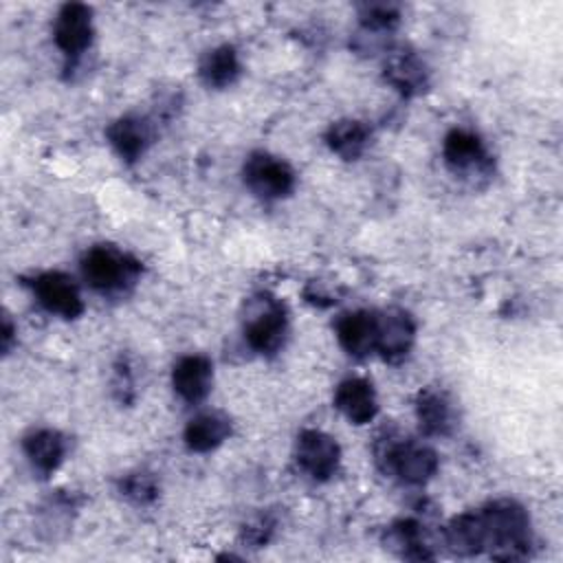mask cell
<instances>
[{"instance_id": "1", "label": "cell", "mask_w": 563, "mask_h": 563, "mask_svg": "<svg viewBox=\"0 0 563 563\" xmlns=\"http://www.w3.org/2000/svg\"><path fill=\"white\" fill-rule=\"evenodd\" d=\"M484 552L497 561L526 559L532 545V528L526 508L512 499H495L477 510Z\"/></svg>"}, {"instance_id": "2", "label": "cell", "mask_w": 563, "mask_h": 563, "mask_svg": "<svg viewBox=\"0 0 563 563\" xmlns=\"http://www.w3.org/2000/svg\"><path fill=\"white\" fill-rule=\"evenodd\" d=\"M374 453L383 473L409 486H422L438 471V453L431 446L409 438L387 433L385 438H378Z\"/></svg>"}, {"instance_id": "3", "label": "cell", "mask_w": 563, "mask_h": 563, "mask_svg": "<svg viewBox=\"0 0 563 563\" xmlns=\"http://www.w3.org/2000/svg\"><path fill=\"white\" fill-rule=\"evenodd\" d=\"M81 275L92 290L101 295H119L136 284L141 262L117 246L99 244L84 253Z\"/></svg>"}, {"instance_id": "4", "label": "cell", "mask_w": 563, "mask_h": 563, "mask_svg": "<svg viewBox=\"0 0 563 563\" xmlns=\"http://www.w3.org/2000/svg\"><path fill=\"white\" fill-rule=\"evenodd\" d=\"M288 334V310L273 295L255 297L246 308L244 339L257 354H275Z\"/></svg>"}, {"instance_id": "5", "label": "cell", "mask_w": 563, "mask_h": 563, "mask_svg": "<svg viewBox=\"0 0 563 563\" xmlns=\"http://www.w3.org/2000/svg\"><path fill=\"white\" fill-rule=\"evenodd\" d=\"M242 178L249 191L262 200H282L292 194L297 176L295 169L279 156L268 152H253L244 161Z\"/></svg>"}, {"instance_id": "6", "label": "cell", "mask_w": 563, "mask_h": 563, "mask_svg": "<svg viewBox=\"0 0 563 563\" xmlns=\"http://www.w3.org/2000/svg\"><path fill=\"white\" fill-rule=\"evenodd\" d=\"M33 297L37 303L59 317V319H77L84 312V299L75 279L62 271L37 273L29 282Z\"/></svg>"}, {"instance_id": "7", "label": "cell", "mask_w": 563, "mask_h": 563, "mask_svg": "<svg viewBox=\"0 0 563 563\" xmlns=\"http://www.w3.org/2000/svg\"><path fill=\"white\" fill-rule=\"evenodd\" d=\"M297 466L314 482L330 479L341 462L339 442L319 429H303L295 440Z\"/></svg>"}, {"instance_id": "8", "label": "cell", "mask_w": 563, "mask_h": 563, "mask_svg": "<svg viewBox=\"0 0 563 563\" xmlns=\"http://www.w3.org/2000/svg\"><path fill=\"white\" fill-rule=\"evenodd\" d=\"M92 9L81 2L64 4L53 22L55 46L64 53L68 62H77L92 44Z\"/></svg>"}, {"instance_id": "9", "label": "cell", "mask_w": 563, "mask_h": 563, "mask_svg": "<svg viewBox=\"0 0 563 563\" xmlns=\"http://www.w3.org/2000/svg\"><path fill=\"white\" fill-rule=\"evenodd\" d=\"M416 343L413 317L402 308L376 312V352L387 363H400Z\"/></svg>"}, {"instance_id": "10", "label": "cell", "mask_w": 563, "mask_h": 563, "mask_svg": "<svg viewBox=\"0 0 563 563\" xmlns=\"http://www.w3.org/2000/svg\"><path fill=\"white\" fill-rule=\"evenodd\" d=\"M442 156L446 167L457 176H486L490 172V156L484 141L464 128H453L442 141Z\"/></svg>"}, {"instance_id": "11", "label": "cell", "mask_w": 563, "mask_h": 563, "mask_svg": "<svg viewBox=\"0 0 563 563\" xmlns=\"http://www.w3.org/2000/svg\"><path fill=\"white\" fill-rule=\"evenodd\" d=\"M22 451L31 468L40 477H48L62 466L68 451V442H66V435L59 433L57 429L44 427V429H33L22 438Z\"/></svg>"}, {"instance_id": "12", "label": "cell", "mask_w": 563, "mask_h": 563, "mask_svg": "<svg viewBox=\"0 0 563 563\" xmlns=\"http://www.w3.org/2000/svg\"><path fill=\"white\" fill-rule=\"evenodd\" d=\"M213 363L202 354H185L172 367V387L185 402H200L209 396Z\"/></svg>"}, {"instance_id": "13", "label": "cell", "mask_w": 563, "mask_h": 563, "mask_svg": "<svg viewBox=\"0 0 563 563\" xmlns=\"http://www.w3.org/2000/svg\"><path fill=\"white\" fill-rule=\"evenodd\" d=\"M339 345L354 358L376 352V310H350L334 323Z\"/></svg>"}, {"instance_id": "14", "label": "cell", "mask_w": 563, "mask_h": 563, "mask_svg": "<svg viewBox=\"0 0 563 563\" xmlns=\"http://www.w3.org/2000/svg\"><path fill=\"white\" fill-rule=\"evenodd\" d=\"M106 136L121 161L134 163L152 143V125L139 114H123L108 125Z\"/></svg>"}, {"instance_id": "15", "label": "cell", "mask_w": 563, "mask_h": 563, "mask_svg": "<svg viewBox=\"0 0 563 563\" xmlns=\"http://www.w3.org/2000/svg\"><path fill=\"white\" fill-rule=\"evenodd\" d=\"M334 407L352 424H367L378 413L376 391L372 383L365 378H358V376L345 378L334 389Z\"/></svg>"}, {"instance_id": "16", "label": "cell", "mask_w": 563, "mask_h": 563, "mask_svg": "<svg viewBox=\"0 0 563 563\" xmlns=\"http://www.w3.org/2000/svg\"><path fill=\"white\" fill-rule=\"evenodd\" d=\"M385 81L402 97L420 95L429 84V73L422 59L411 51H394L383 66Z\"/></svg>"}, {"instance_id": "17", "label": "cell", "mask_w": 563, "mask_h": 563, "mask_svg": "<svg viewBox=\"0 0 563 563\" xmlns=\"http://www.w3.org/2000/svg\"><path fill=\"white\" fill-rule=\"evenodd\" d=\"M416 420L424 435H449L455 427V411L444 391L424 387L416 396Z\"/></svg>"}, {"instance_id": "18", "label": "cell", "mask_w": 563, "mask_h": 563, "mask_svg": "<svg viewBox=\"0 0 563 563\" xmlns=\"http://www.w3.org/2000/svg\"><path fill=\"white\" fill-rule=\"evenodd\" d=\"M231 435V420L222 411H202L185 427V444L194 453H209Z\"/></svg>"}, {"instance_id": "19", "label": "cell", "mask_w": 563, "mask_h": 563, "mask_svg": "<svg viewBox=\"0 0 563 563\" xmlns=\"http://www.w3.org/2000/svg\"><path fill=\"white\" fill-rule=\"evenodd\" d=\"M242 73V64L238 57V51L231 44H220L207 51L200 59L198 75L207 88H229L238 81Z\"/></svg>"}, {"instance_id": "20", "label": "cell", "mask_w": 563, "mask_h": 563, "mask_svg": "<svg viewBox=\"0 0 563 563\" xmlns=\"http://www.w3.org/2000/svg\"><path fill=\"white\" fill-rule=\"evenodd\" d=\"M387 548L409 561H431L433 552L420 521L398 519L387 528Z\"/></svg>"}, {"instance_id": "21", "label": "cell", "mask_w": 563, "mask_h": 563, "mask_svg": "<svg viewBox=\"0 0 563 563\" xmlns=\"http://www.w3.org/2000/svg\"><path fill=\"white\" fill-rule=\"evenodd\" d=\"M369 128L356 119H341L325 132L328 147L343 161H356L369 145Z\"/></svg>"}, {"instance_id": "22", "label": "cell", "mask_w": 563, "mask_h": 563, "mask_svg": "<svg viewBox=\"0 0 563 563\" xmlns=\"http://www.w3.org/2000/svg\"><path fill=\"white\" fill-rule=\"evenodd\" d=\"M444 543L457 556H475L484 552L482 526L477 510L462 512L444 526Z\"/></svg>"}, {"instance_id": "23", "label": "cell", "mask_w": 563, "mask_h": 563, "mask_svg": "<svg viewBox=\"0 0 563 563\" xmlns=\"http://www.w3.org/2000/svg\"><path fill=\"white\" fill-rule=\"evenodd\" d=\"M358 20L365 35H383L398 24L400 9L389 2H367L358 9Z\"/></svg>"}, {"instance_id": "24", "label": "cell", "mask_w": 563, "mask_h": 563, "mask_svg": "<svg viewBox=\"0 0 563 563\" xmlns=\"http://www.w3.org/2000/svg\"><path fill=\"white\" fill-rule=\"evenodd\" d=\"M119 493L132 501L134 506H150L158 497V482L152 473L147 471H134L125 473L119 479Z\"/></svg>"}, {"instance_id": "25", "label": "cell", "mask_w": 563, "mask_h": 563, "mask_svg": "<svg viewBox=\"0 0 563 563\" xmlns=\"http://www.w3.org/2000/svg\"><path fill=\"white\" fill-rule=\"evenodd\" d=\"M275 530H277V519L268 512H262V515H255L251 521H246V526L242 528V541L249 543L251 548H262L273 539Z\"/></svg>"}, {"instance_id": "26", "label": "cell", "mask_w": 563, "mask_h": 563, "mask_svg": "<svg viewBox=\"0 0 563 563\" xmlns=\"http://www.w3.org/2000/svg\"><path fill=\"white\" fill-rule=\"evenodd\" d=\"M13 343H15V325H13V321L9 317H4L2 319V352L9 354Z\"/></svg>"}]
</instances>
